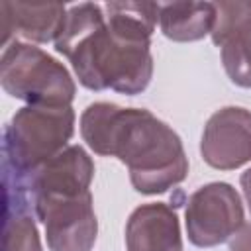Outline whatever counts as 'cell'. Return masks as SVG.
<instances>
[{
	"mask_svg": "<svg viewBox=\"0 0 251 251\" xmlns=\"http://www.w3.org/2000/svg\"><path fill=\"white\" fill-rule=\"evenodd\" d=\"M239 182H241L243 196H245V200H247V208H249V214H251V167H249L245 173H241Z\"/></svg>",
	"mask_w": 251,
	"mask_h": 251,
	"instance_id": "cell-16",
	"label": "cell"
},
{
	"mask_svg": "<svg viewBox=\"0 0 251 251\" xmlns=\"http://www.w3.org/2000/svg\"><path fill=\"white\" fill-rule=\"evenodd\" d=\"M0 84L10 96L35 106H71L76 94V84L63 63L20 39L4 47Z\"/></svg>",
	"mask_w": 251,
	"mask_h": 251,
	"instance_id": "cell-4",
	"label": "cell"
},
{
	"mask_svg": "<svg viewBox=\"0 0 251 251\" xmlns=\"http://www.w3.org/2000/svg\"><path fill=\"white\" fill-rule=\"evenodd\" d=\"M186 235L196 247H216L231 239L245 224L237 190L227 182H208L186 202Z\"/></svg>",
	"mask_w": 251,
	"mask_h": 251,
	"instance_id": "cell-5",
	"label": "cell"
},
{
	"mask_svg": "<svg viewBox=\"0 0 251 251\" xmlns=\"http://www.w3.org/2000/svg\"><path fill=\"white\" fill-rule=\"evenodd\" d=\"M216 24L214 2H169L161 4L159 27L167 39L198 41L212 33Z\"/></svg>",
	"mask_w": 251,
	"mask_h": 251,
	"instance_id": "cell-12",
	"label": "cell"
},
{
	"mask_svg": "<svg viewBox=\"0 0 251 251\" xmlns=\"http://www.w3.org/2000/svg\"><path fill=\"white\" fill-rule=\"evenodd\" d=\"M202 159L220 171H233L251 161V112L239 106L216 110L202 131Z\"/></svg>",
	"mask_w": 251,
	"mask_h": 251,
	"instance_id": "cell-7",
	"label": "cell"
},
{
	"mask_svg": "<svg viewBox=\"0 0 251 251\" xmlns=\"http://www.w3.org/2000/svg\"><path fill=\"white\" fill-rule=\"evenodd\" d=\"M80 135L96 155L118 157L141 194L167 192L188 175L178 133L149 110L94 102L80 116Z\"/></svg>",
	"mask_w": 251,
	"mask_h": 251,
	"instance_id": "cell-2",
	"label": "cell"
},
{
	"mask_svg": "<svg viewBox=\"0 0 251 251\" xmlns=\"http://www.w3.org/2000/svg\"><path fill=\"white\" fill-rule=\"evenodd\" d=\"M159 10L157 2L75 4L67 10L55 49L71 61L84 88L141 94L153 76L151 33Z\"/></svg>",
	"mask_w": 251,
	"mask_h": 251,
	"instance_id": "cell-1",
	"label": "cell"
},
{
	"mask_svg": "<svg viewBox=\"0 0 251 251\" xmlns=\"http://www.w3.org/2000/svg\"><path fill=\"white\" fill-rule=\"evenodd\" d=\"M94 163L80 145H69L49 163H45L29 180L33 196H73L90 190Z\"/></svg>",
	"mask_w": 251,
	"mask_h": 251,
	"instance_id": "cell-9",
	"label": "cell"
},
{
	"mask_svg": "<svg viewBox=\"0 0 251 251\" xmlns=\"http://www.w3.org/2000/svg\"><path fill=\"white\" fill-rule=\"evenodd\" d=\"M2 251H41V239L35 226V208L27 182L16 176L10 169L2 167Z\"/></svg>",
	"mask_w": 251,
	"mask_h": 251,
	"instance_id": "cell-8",
	"label": "cell"
},
{
	"mask_svg": "<svg viewBox=\"0 0 251 251\" xmlns=\"http://www.w3.org/2000/svg\"><path fill=\"white\" fill-rule=\"evenodd\" d=\"M73 133V106L27 104L4 126L2 167L27 182L45 163L69 147Z\"/></svg>",
	"mask_w": 251,
	"mask_h": 251,
	"instance_id": "cell-3",
	"label": "cell"
},
{
	"mask_svg": "<svg viewBox=\"0 0 251 251\" xmlns=\"http://www.w3.org/2000/svg\"><path fill=\"white\" fill-rule=\"evenodd\" d=\"M222 63L233 84L251 88V22L222 45Z\"/></svg>",
	"mask_w": 251,
	"mask_h": 251,
	"instance_id": "cell-13",
	"label": "cell"
},
{
	"mask_svg": "<svg viewBox=\"0 0 251 251\" xmlns=\"http://www.w3.org/2000/svg\"><path fill=\"white\" fill-rule=\"evenodd\" d=\"M126 251H182L176 212L165 202L137 206L126 224Z\"/></svg>",
	"mask_w": 251,
	"mask_h": 251,
	"instance_id": "cell-10",
	"label": "cell"
},
{
	"mask_svg": "<svg viewBox=\"0 0 251 251\" xmlns=\"http://www.w3.org/2000/svg\"><path fill=\"white\" fill-rule=\"evenodd\" d=\"M216 4V24L212 29L214 45L222 47L237 29L251 22V2H214Z\"/></svg>",
	"mask_w": 251,
	"mask_h": 251,
	"instance_id": "cell-14",
	"label": "cell"
},
{
	"mask_svg": "<svg viewBox=\"0 0 251 251\" xmlns=\"http://www.w3.org/2000/svg\"><path fill=\"white\" fill-rule=\"evenodd\" d=\"M33 208L45 226L51 251H92L98 220L90 190L73 196H33Z\"/></svg>",
	"mask_w": 251,
	"mask_h": 251,
	"instance_id": "cell-6",
	"label": "cell"
},
{
	"mask_svg": "<svg viewBox=\"0 0 251 251\" xmlns=\"http://www.w3.org/2000/svg\"><path fill=\"white\" fill-rule=\"evenodd\" d=\"M229 251H251V224H243L229 239Z\"/></svg>",
	"mask_w": 251,
	"mask_h": 251,
	"instance_id": "cell-15",
	"label": "cell"
},
{
	"mask_svg": "<svg viewBox=\"0 0 251 251\" xmlns=\"http://www.w3.org/2000/svg\"><path fill=\"white\" fill-rule=\"evenodd\" d=\"M2 45H10L18 37L33 43H49L57 39L67 8L63 4H24L2 2Z\"/></svg>",
	"mask_w": 251,
	"mask_h": 251,
	"instance_id": "cell-11",
	"label": "cell"
}]
</instances>
